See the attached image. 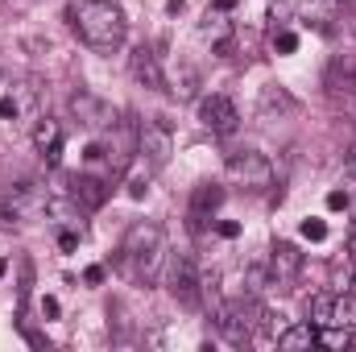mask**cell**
Wrapping results in <instances>:
<instances>
[{
    "instance_id": "cell-30",
    "label": "cell",
    "mask_w": 356,
    "mask_h": 352,
    "mask_svg": "<svg viewBox=\"0 0 356 352\" xmlns=\"http://www.w3.org/2000/svg\"><path fill=\"white\" fill-rule=\"evenodd\" d=\"M0 116L4 120H17V99L13 95H0Z\"/></svg>"
},
{
    "instance_id": "cell-25",
    "label": "cell",
    "mask_w": 356,
    "mask_h": 352,
    "mask_svg": "<svg viewBox=\"0 0 356 352\" xmlns=\"http://www.w3.org/2000/svg\"><path fill=\"white\" fill-rule=\"evenodd\" d=\"M290 8H294V0H273V8H269V17H273V29H282V25L290 21Z\"/></svg>"
},
{
    "instance_id": "cell-31",
    "label": "cell",
    "mask_w": 356,
    "mask_h": 352,
    "mask_svg": "<svg viewBox=\"0 0 356 352\" xmlns=\"http://www.w3.org/2000/svg\"><path fill=\"white\" fill-rule=\"evenodd\" d=\"M145 178H129V199H145Z\"/></svg>"
},
{
    "instance_id": "cell-12",
    "label": "cell",
    "mask_w": 356,
    "mask_h": 352,
    "mask_svg": "<svg viewBox=\"0 0 356 352\" xmlns=\"http://www.w3.org/2000/svg\"><path fill=\"white\" fill-rule=\"evenodd\" d=\"M33 145L46 158V166H58V158H63V125L50 120V116H38L33 120Z\"/></svg>"
},
{
    "instance_id": "cell-33",
    "label": "cell",
    "mask_w": 356,
    "mask_h": 352,
    "mask_svg": "<svg viewBox=\"0 0 356 352\" xmlns=\"http://www.w3.org/2000/svg\"><path fill=\"white\" fill-rule=\"evenodd\" d=\"M83 282H88V286H99V282H104V265H91L88 273H83Z\"/></svg>"
},
{
    "instance_id": "cell-1",
    "label": "cell",
    "mask_w": 356,
    "mask_h": 352,
    "mask_svg": "<svg viewBox=\"0 0 356 352\" xmlns=\"http://www.w3.org/2000/svg\"><path fill=\"white\" fill-rule=\"evenodd\" d=\"M67 17H71L75 33L88 42L91 50H99V54L120 50V42L129 33V21H124V13L112 0H75L67 8Z\"/></svg>"
},
{
    "instance_id": "cell-5",
    "label": "cell",
    "mask_w": 356,
    "mask_h": 352,
    "mask_svg": "<svg viewBox=\"0 0 356 352\" xmlns=\"http://www.w3.org/2000/svg\"><path fill=\"white\" fill-rule=\"evenodd\" d=\"M137 154L145 158V166H149V170H162V166L170 162V154H175V133H170V125H166L162 116H154V120H145V125H141Z\"/></svg>"
},
{
    "instance_id": "cell-21",
    "label": "cell",
    "mask_w": 356,
    "mask_h": 352,
    "mask_svg": "<svg viewBox=\"0 0 356 352\" xmlns=\"http://www.w3.org/2000/svg\"><path fill=\"white\" fill-rule=\"evenodd\" d=\"M266 286H273V273H269V265H261V262H253V265H245V294H261Z\"/></svg>"
},
{
    "instance_id": "cell-6",
    "label": "cell",
    "mask_w": 356,
    "mask_h": 352,
    "mask_svg": "<svg viewBox=\"0 0 356 352\" xmlns=\"http://www.w3.org/2000/svg\"><path fill=\"white\" fill-rule=\"evenodd\" d=\"M137 137H141V129L133 125V116H120L116 120V137H108V145H104V154H108V178H124L133 154H137Z\"/></svg>"
},
{
    "instance_id": "cell-9",
    "label": "cell",
    "mask_w": 356,
    "mask_h": 352,
    "mask_svg": "<svg viewBox=\"0 0 356 352\" xmlns=\"http://www.w3.org/2000/svg\"><path fill=\"white\" fill-rule=\"evenodd\" d=\"M71 112H75V120L83 125V129H116V108L108 104V99H99L95 91H75L71 95Z\"/></svg>"
},
{
    "instance_id": "cell-2",
    "label": "cell",
    "mask_w": 356,
    "mask_h": 352,
    "mask_svg": "<svg viewBox=\"0 0 356 352\" xmlns=\"http://www.w3.org/2000/svg\"><path fill=\"white\" fill-rule=\"evenodd\" d=\"M120 262L129 269L133 282H158L162 278V262H166V232L149 220L133 224L124 232V245H120Z\"/></svg>"
},
{
    "instance_id": "cell-16",
    "label": "cell",
    "mask_w": 356,
    "mask_h": 352,
    "mask_svg": "<svg viewBox=\"0 0 356 352\" xmlns=\"http://www.w3.org/2000/svg\"><path fill=\"white\" fill-rule=\"evenodd\" d=\"M8 95L17 99V120H38L42 116V88L38 83H17Z\"/></svg>"
},
{
    "instance_id": "cell-28",
    "label": "cell",
    "mask_w": 356,
    "mask_h": 352,
    "mask_svg": "<svg viewBox=\"0 0 356 352\" xmlns=\"http://www.w3.org/2000/svg\"><path fill=\"white\" fill-rule=\"evenodd\" d=\"M38 311H42V319H58V298H50V294H46V298L38 303Z\"/></svg>"
},
{
    "instance_id": "cell-26",
    "label": "cell",
    "mask_w": 356,
    "mask_h": 352,
    "mask_svg": "<svg viewBox=\"0 0 356 352\" xmlns=\"http://www.w3.org/2000/svg\"><path fill=\"white\" fill-rule=\"evenodd\" d=\"M79 237H83V224H79V228H63V232H58V249L71 253V249L79 245Z\"/></svg>"
},
{
    "instance_id": "cell-36",
    "label": "cell",
    "mask_w": 356,
    "mask_h": 352,
    "mask_svg": "<svg viewBox=\"0 0 356 352\" xmlns=\"http://www.w3.org/2000/svg\"><path fill=\"white\" fill-rule=\"evenodd\" d=\"M348 253H353V262H356V224H353V232H348Z\"/></svg>"
},
{
    "instance_id": "cell-3",
    "label": "cell",
    "mask_w": 356,
    "mask_h": 352,
    "mask_svg": "<svg viewBox=\"0 0 356 352\" xmlns=\"http://www.w3.org/2000/svg\"><path fill=\"white\" fill-rule=\"evenodd\" d=\"M261 307H257V298L253 294H245V298H236V303H224L220 311H216V323H220V332L232 340V344H249L253 336H257V328H261Z\"/></svg>"
},
{
    "instance_id": "cell-19",
    "label": "cell",
    "mask_w": 356,
    "mask_h": 352,
    "mask_svg": "<svg viewBox=\"0 0 356 352\" xmlns=\"http://www.w3.org/2000/svg\"><path fill=\"white\" fill-rule=\"evenodd\" d=\"M273 112H294V99L286 95V88H277V83H269L261 91V116H273Z\"/></svg>"
},
{
    "instance_id": "cell-34",
    "label": "cell",
    "mask_w": 356,
    "mask_h": 352,
    "mask_svg": "<svg viewBox=\"0 0 356 352\" xmlns=\"http://www.w3.org/2000/svg\"><path fill=\"white\" fill-rule=\"evenodd\" d=\"M236 4H241V0H211V8H220V13H232Z\"/></svg>"
},
{
    "instance_id": "cell-20",
    "label": "cell",
    "mask_w": 356,
    "mask_h": 352,
    "mask_svg": "<svg viewBox=\"0 0 356 352\" xmlns=\"http://www.w3.org/2000/svg\"><path fill=\"white\" fill-rule=\"evenodd\" d=\"M332 298H336V294L323 290V294H315V298L307 303V319H311L315 328H327V323H332Z\"/></svg>"
},
{
    "instance_id": "cell-22",
    "label": "cell",
    "mask_w": 356,
    "mask_h": 352,
    "mask_svg": "<svg viewBox=\"0 0 356 352\" xmlns=\"http://www.w3.org/2000/svg\"><path fill=\"white\" fill-rule=\"evenodd\" d=\"M195 88H199V79H195V71L182 63V67H178V75H175V88H170V95H175V99H195Z\"/></svg>"
},
{
    "instance_id": "cell-7",
    "label": "cell",
    "mask_w": 356,
    "mask_h": 352,
    "mask_svg": "<svg viewBox=\"0 0 356 352\" xmlns=\"http://www.w3.org/2000/svg\"><path fill=\"white\" fill-rule=\"evenodd\" d=\"M224 175L232 178V182H241V186L261 191V186L273 182V166H269L266 154H257V150H241V154H232V158H228Z\"/></svg>"
},
{
    "instance_id": "cell-4",
    "label": "cell",
    "mask_w": 356,
    "mask_h": 352,
    "mask_svg": "<svg viewBox=\"0 0 356 352\" xmlns=\"http://www.w3.org/2000/svg\"><path fill=\"white\" fill-rule=\"evenodd\" d=\"M166 286L182 307H199L203 303V269L195 265L191 253H175L170 269H166Z\"/></svg>"
},
{
    "instance_id": "cell-10",
    "label": "cell",
    "mask_w": 356,
    "mask_h": 352,
    "mask_svg": "<svg viewBox=\"0 0 356 352\" xmlns=\"http://www.w3.org/2000/svg\"><path fill=\"white\" fill-rule=\"evenodd\" d=\"M112 195V178H95V175H75L71 178V199L79 203V211H99Z\"/></svg>"
},
{
    "instance_id": "cell-15",
    "label": "cell",
    "mask_w": 356,
    "mask_h": 352,
    "mask_svg": "<svg viewBox=\"0 0 356 352\" xmlns=\"http://www.w3.org/2000/svg\"><path fill=\"white\" fill-rule=\"evenodd\" d=\"M220 203H224V186H220V182H199V186H195V195H191V224L199 228V224L220 207Z\"/></svg>"
},
{
    "instance_id": "cell-8",
    "label": "cell",
    "mask_w": 356,
    "mask_h": 352,
    "mask_svg": "<svg viewBox=\"0 0 356 352\" xmlns=\"http://www.w3.org/2000/svg\"><path fill=\"white\" fill-rule=\"evenodd\" d=\"M199 120H203V129H211L216 137H228V133H236V125H241V112H236V104L228 99V95H203L199 99Z\"/></svg>"
},
{
    "instance_id": "cell-23",
    "label": "cell",
    "mask_w": 356,
    "mask_h": 352,
    "mask_svg": "<svg viewBox=\"0 0 356 352\" xmlns=\"http://www.w3.org/2000/svg\"><path fill=\"white\" fill-rule=\"evenodd\" d=\"M273 50H277V54H294V50H298V33H290V29H273Z\"/></svg>"
},
{
    "instance_id": "cell-18",
    "label": "cell",
    "mask_w": 356,
    "mask_h": 352,
    "mask_svg": "<svg viewBox=\"0 0 356 352\" xmlns=\"http://www.w3.org/2000/svg\"><path fill=\"white\" fill-rule=\"evenodd\" d=\"M315 344V323H294V328H282L277 336V349L294 352V349H311Z\"/></svg>"
},
{
    "instance_id": "cell-13",
    "label": "cell",
    "mask_w": 356,
    "mask_h": 352,
    "mask_svg": "<svg viewBox=\"0 0 356 352\" xmlns=\"http://www.w3.org/2000/svg\"><path fill=\"white\" fill-rule=\"evenodd\" d=\"M298 269H302V253H298V245H290V241H277L273 245V253H269V273H273V286L282 282H294L298 278Z\"/></svg>"
},
{
    "instance_id": "cell-17",
    "label": "cell",
    "mask_w": 356,
    "mask_h": 352,
    "mask_svg": "<svg viewBox=\"0 0 356 352\" xmlns=\"http://www.w3.org/2000/svg\"><path fill=\"white\" fill-rule=\"evenodd\" d=\"M327 88L332 91H356V54H340L327 67Z\"/></svg>"
},
{
    "instance_id": "cell-14",
    "label": "cell",
    "mask_w": 356,
    "mask_h": 352,
    "mask_svg": "<svg viewBox=\"0 0 356 352\" xmlns=\"http://www.w3.org/2000/svg\"><path fill=\"white\" fill-rule=\"evenodd\" d=\"M199 33L211 42V50H216L220 58H228V54H232V38H236V33H232V21H224V13H220V8H211V13L203 17Z\"/></svg>"
},
{
    "instance_id": "cell-37",
    "label": "cell",
    "mask_w": 356,
    "mask_h": 352,
    "mask_svg": "<svg viewBox=\"0 0 356 352\" xmlns=\"http://www.w3.org/2000/svg\"><path fill=\"white\" fill-rule=\"evenodd\" d=\"M4 273H8V262H4V257H0V278H4Z\"/></svg>"
},
{
    "instance_id": "cell-29",
    "label": "cell",
    "mask_w": 356,
    "mask_h": 352,
    "mask_svg": "<svg viewBox=\"0 0 356 352\" xmlns=\"http://www.w3.org/2000/svg\"><path fill=\"white\" fill-rule=\"evenodd\" d=\"M344 175H348V178L356 182V141L348 145V150H344Z\"/></svg>"
},
{
    "instance_id": "cell-35",
    "label": "cell",
    "mask_w": 356,
    "mask_h": 352,
    "mask_svg": "<svg viewBox=\"0 0 356 352\" xmlns=\"http://www.w3.org/2000/svg\"><path fill=\"white\" fill-rule=\"evenodd\" d=\"M344 29H348V33H356V13H344Z\"/></svg>"
},
{
    "instance_id": "cell-11",
    "label": "cell",
    "mask_w": 356,
    "mask_h": 352,
    "mask_svg": "<svg viewBox=\"0 0 356 352\" xmlns=\"http://www.w3.org/2000/svg\"><path fill=\"white\" fill-rule=\"evenodd\" d=\"M129 71H133V79H137L141 88H154V91L166 88V71H162L154 46H137V50L129 54Z\"/></svg>"
},
{
    "instance_id": "cell-32",
    "label": "cell",
    "mask_w": 356,
    "mask_h": 352,
    "mask_svg": "<svg viewBox=\"0 0 356 352\" xmlns=\"http://www.w3.org/2000/svg\"><path fill=\"white\" fill-rule=\"evenodd\" d=\"M220 237H224V241L241 237V224H236V220H224V224H220Z\"/></svg>"
},
{
    "instance_id": "cell-27",
    "label": "cell",
    "mask_w": 356,
    "mask_h": 352,
    "mask_svg": "<svg viewBox=\"0 0 356 352\" xmlns=\"http://www.w3.org/2000/svg\"><path fill=\"white\" fill-rule=\"evenodd\" d=\"M348 191H327V211H348Z\"/></svg>"
},
{
    "instance_id": "cell-24",
    "label": "cell",
    "mask_w": 356,
    "mask_h": 352,
    "mask_svg": "<svg viewBox=\"0 0 356 352\" xmlns=\"http://www.w3.org/2000/svg\"><path fill=\"white\" fill-rule=\"evenodd\" d=\"M307 241H327V224L323 220H302V228H298Z\"/></svg>"
}]
</instances>
